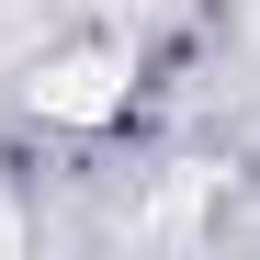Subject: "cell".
Returning a JSON list of instances; mask_svg holds the SVG:
<instances>
[{
    "mask_svg": "<svg viewBox=\"0 0 260 260\" xmlns=\"http://www.w3.org/2000/svg\"><path fill=\"white\" fill-rule=\"evenodd\" d=\"M34 102H46V113H68V124H102L124 91H113V57H68L57 79H34Z\"/></svg>",
    "mask_w": 260,
    "mask_h": 260,
    "instance_id": "6da1fadb",
    "label": "cell"
}]
</instances>
